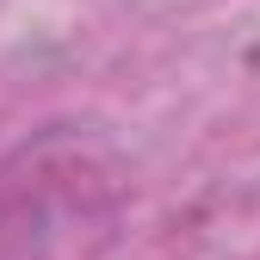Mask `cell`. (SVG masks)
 Wrapping results in <instances>:
<instances>
[]
</instances>
